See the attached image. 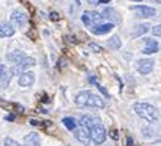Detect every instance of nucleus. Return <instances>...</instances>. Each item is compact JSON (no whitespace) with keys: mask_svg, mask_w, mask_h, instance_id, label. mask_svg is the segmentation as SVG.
<instances>
[{"mask_svg":"<svg viewBox=\"0 0 161 146\" xmlns=\"http://www.w3.org/2000/svg\"><path fill=\"white\" fill-rule=\"evenodd\" d=\"M108 45H109V48L110 49H119L120 46H122V42H120V39H119V36H112L110 39H109V42H108Z\"/></svg>","mask_w":161,"mask_h":146,"instance_id":"obj_18","label":"nucleus"},{"mask_svg":"<svg viewBox=\"0 0 161 146\" xmlns=\"http://www.w3.org/2000/svg\"><path fill=\"white\" fill-rule=\"evenodd\" d=\"M15 34V28L10 23H0V38H9Z\"/></svg>","mask_w":161,"mask_h":146,"instance_id":"obj_14","label":"nucleus"},{"mask_svg":"<svg viewBox=\"0 0 161 146\" xmlns=\"http://www.w3.org/2000/svg\"><path fill=\"white\" fill-rule=\"evenodd\" d=\"M10 19L15 25H18V26H23V25L28 22V15L26 13H23L22 10H13L12 12V15H10Z\"/></svg>","mask_w":161,"mask_h":146,"instance_id":"obj_9","label":"nucleus"},{"mask_svg":"<svg viewBox=\"0 0 161 146\" xmlns=\"http://www.w3.org/2000/svg\"><path fill=\"white\" fill-rule=\"evenodd\" d=\"M135 67H136L138 72H141V74H144V75L151 74V71L154 70V61L153 60H138Z\"/></svg>","mask_w":161,"mask_h":146,"instance_id":"obj_6","label":"nucleus"},{"mask_svg":"<svg viewBox=\"0 0 161 146\" xmlns=\"http://www.w3.org/2000/svg\"><path fill=\"white\" fill-rule=\"evenodd\" d=\"M90 139L96 145H102L106 140V129L103 128L102 122H99V119H93L90 124Z\"/></svg>","mask_w":161,"mask_h":146,"instance_id":"obj_4","label":"nucleus"},{"mask_svg":"<svg viewBox=\"0 0 161 146\" xmlns=\"http://www.w3.org/2000/svg\"><path fill=\"white\" fill-rule=\"evenodd\" d=\"M90 48L93 49L94 52H102V46H100V45H96V44H90Z\"/></svg>","mask_w":161,"mask_h":146,"instance_id":"obj_22","label":"nucleus"},{"mask_svg":"<svg viewBox=\"0 0 161 146\" xmlns=\"http://www.w3.org/2000/svg\"><path fill=\"white\" fill-rule=\"evenodd\" d=\"M153 34L155 35V36H160V35H161V30H160V25H157V26L154 28V29H153Z\"/></svg>","mask_w":161,"mask_h":146,"instance_id":"obj_24","label":"nucleus"},{"mask_svg":"<svg viewBox=\"0 0 161 146\" xmlns=\"http://www.w3.org/2000/svg\"><path fill=\"white\" fill-rule=\"evenodd\" d=\"M3 143H4V146H20L18 142H16V140H13L12 138H6Z\"/></svg>","mask_w":161,"mask_h":146,"instance_id":"obj_21","label":"nucleus"},{"mask_svg":"<svg viewBox=\"0 0 161 146\" xmlns=\"http://www.w3.org/2000/svg\"><path fill=\"white\" fill-rule=\"evenodd\" d=\"M18 65L20 67V70L25 72L28 68H31V67H34L35 65V58H32V56H25V60H23L22 62H19Z\"/></svg>","mask_w":161,"mask_h":146,"instance_id":"obj_17","label":"nucleus"},{"mask_svg":"<svg viewBox=\"0 0 161 146\" xmlns=\"http://www.w3.org/2000/svg\"><path fill=\"white\" fill-rule=\"evenodd\" d=\"M94 86H96V87H97V88H99V90H100V91H102V93H103V94H105V96H108V91H106V90H105V88H103V87H102V86H100V84H99V82H97V81H96V82H94Z\"/></svg>","mask_w":161,"mask_h":146,"instance_id":"obj_25","label":"nucleus"},{"mask_svg":"<svg viewBox=\"0 0 161 146\" xmlns=\"http://www.w3.org/2000/svg\"><path fill=\"white\" fill-rule=\"evenodd\" d=\"M134 110L141 119L147 120L148 123H157L158 122V112L153 104H148V103H135Z\"/></svg>","mask_w":161,"mask_h":146,"instance_id":"obj_3","label":"nucleus"},{"mask_svg":"<svg viewBox=\"0 0 161 146\" xmlns=\"http://www.w3.org/2000/svg\"><path fill=\"white\" fill-rule=\"evenodd\" d=\"M49 18L53 19V20H60V15H58L57 12H51V15H49Z\"/></svg>","mask_w":161,"mask_h":146,"instance_id":"obj_23","label":"nucleus"},{"mask_svg":"<svg viewBox=\"0 0 161 146\" xmlns=\"http://www.w3.org/2000/svg\"><path fill=\"white\" fill-rule=\"evenodd\" d=\"M25 54L22 52V51H13V52L8 54V61L9 62H13L15 65H18L19 62H22L23 60H25Z\"/></svg>","mask_w":161,"mask_h":146,"instance_id":"obj_13","label":"nucleus"},{"mask_svg":"<svg viewBox=\"0 0 161 146\" xmlns=\"http://www.w3.org/2000/svg\"><path fill=\"white\" fill-rule=\"evenodd\" d=\"M93 119L94 117H92V116H81L79 124H77L74 129L75 139L86 146L90 143V124H92Z\"/></svg>","mask_w":161,"mask_h":146,"instance_id":"obj_2","label":"nucleus"},{"mask_svg":"<svg viewBox=\"0 0 161 146\" xmlns=\"http://www.w3.org/2000/svg\"><path fill=\"white\" fill-rule=\"evenodd\" d=\"M75 104L79 107H93V109H103L105 101L102 100L100 96L92 93V91H80L75 96Z\"/></svg>","mask_w":161,"mask_h":146,"instance_id":"obj_1","label":"nucleus"},{"mask_svg":"<svg viewBox=\"0 0 161 146\" xmlns=\"http://www.w3.org/2000/svg\"><path fill=\"white\" fill-rule=\"evenodd\" d=\"M148 29H150V25H148V23H139V25H136V26L134 28V30H132V36L134 38L142 36L144 34L148 32Z\"/></svg>","mask_w":161,"mask_h":146,"instance_id":"obj_15","label":"nucleus"},{"mask_svg":"<svg viewBox=\"0 0 161 146\" xmlns=\"http://www.w3.org/2000/svg\"><path fill=\"white\" fill-rule=\"evenodd\" d=\"M6 119H8L9 122H13V119H15V114H10V116H8Z\"/></svg>","mask_w":161,"mask_h":146,"instance_id":"obj_26","label":"nucleus"},{"mask_svg":"<svg viewBox=\"0 0 161 146\" xmlns=\"http://www.w3.org/2000/svg\"><path fill=\"white\" fill-rule=\"evenodd\" d=\"M103 15H105L103 18H108V19L110 18L112 20H116V22H119V20H120L119 15H118V13H116L115 10H113V9H106V10L103 12Z\"/></svg>","mask_w":161,"mask_h":146,"instance_id":"obj_20","label":"nucleus"},{"mask_svg":"<svg viewBox=\"0 0 161 146\" xmlns=\"http://www.w3.org/2000/svg\"><path fill=\"white\" fill-rule=\"evenodd\" d=\"M25 146H41L39 143V136H38L36 132H31L29 135L25 136Z\"/></svg>","mask_w":161,"mask_h":146,"instance_id":"obj_12","label":"nucleus"},{"mask_svg":"<svg viewBox=\"0 0 161 146\" xmlns=\"http://www.w3.org/2000/svg\"><path fill=\"white\" fill-rule=\"evenodd\" d=\"M102 19H103V18H102L100 13H97V12H93V10L84 12V13H83V16H81L83 23H84L86 26H89V28H94L96 25H99Z\"/></svg>","mask_w":161,"mask_h":146,"instance_id":"obj_5","label":"nucleus"},{"mask_svg":"<svg viewBox=\"0 0 161 146\" xmlns=\"http://www.w3.org/2000/svg\"><path fill=\"white\" fill-rule=\"evenodd\" d=\"M145 44H147V46L142 51L144 54H148V55H150V54H154L158 51V42L157 41H154V39H145Z\"/></svg>","mask_w":161,"mask_h":146,"instance_id":"obj_16","label":"nucleus"},{"mask_svg":"<svg viewBox=\"0 0 161 146\" xmlns=\"http://www.w3.org/2000/svg\"><path fill=\"white\" fill-rule=\"evenodd\" d=\"M113 29V23L109 22V23H99L96 25L94 28H92V32L94 35H103V34H108L110 30Z\"/></svg>","mask_w":161,"mask_h":146,"instance_id":"obj_10","label":"nucleus"},{"mask_svg":"<svg viewBox=\"0 0 161 146\" xmlns=\"http://www.w3.org/2000/svg\"><path fill=\"white\" fill-rule=\"evenodd\" d=\"M35 82V74L32 71H25L19 77V86L20 87H31Z\"/></svg>","mask_w":161,"mask_h":146,"instance_id":"obj_8","label":"nucleus"},{"mask_svg":"<svg viewBox=\"0 0 161 146\" xmlns=\"http://www.w3.org/2000/svg\"><path fill=\"white\" fill-rule=\"evenodd\" d=\"M63 124L68 129V130H74L75 126H77V122H75L73 117H64V119H63Z\"/></svg>","mask_w":161,"mask_h":146,"instance_id":"obj_19","label":"nucleus"},{"mask_svg":"<svg viewBox=\"0 0 161 146\" xmlns=\"http://www.w3.org/2000/svg\"><path fill=\"white\" fill-rule=\"evenodd\" d=\"M10 74H9V70L4 65H0V87L2 88H6L9 86V81H10Z\"/></svg>","mask_w":161,"mask_h":146,"instance_id":"obj_11","label":"nucleus"},{"mask_svg":"<svg viewBox=\"0 0 161 146\" xmlns=\"http://www.w3.org/2000/svg\"><path fill=\"white\" fill-rule=\"evenodd\" d=\"M132 10L138 12L139 18H153L155 16V9L148 8V6H142V4H136V6H132Z\"/></svg>","mask_w":161,"mask_h":146,"instance_id":"obj_7","label":"nucleus"}]
</instances>
